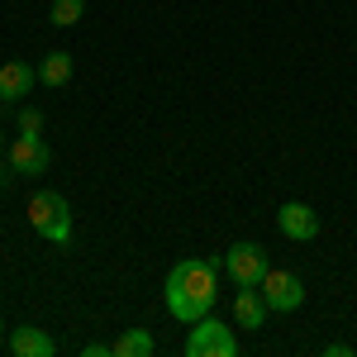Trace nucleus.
I'll list each match as a JSON object with an SVG mask.
<instances>
[{
  "label": "nucleus",
  "instance_id": "obj_11",
  "mask_svg": "<svg viewBox=\"0 0 357 357\" xmlns=\"http://www.w3.org/2000/svg\"><path fill=\"white\" fill-rule=\"evenodd\" d=\"M153 333L148 329H124L119 338H114V357H153Z\"/></svg>",
  "mask_w": 357,
  "mask_h": 357
},
{
  "label": "nucleus",
  "instance_id": "obj_4",
  "mask_svg": "<svg viewBox=\"0 0 357 357\" xmlns=\"http://www.w3.org/2000/svg\"><path fill=\"white\" fill-rule=\"evenodd\" d=\"M5 162H10V172H20V176H43L53 167V148L43 143V134H20L5 148Z\"/></svg>",
  "mask_w": 357,
  "mask_h": 357
},
{
  "label": "nucleus",
  "instance_id": "obj_1",
  "mask_svg": "<svg viewBox=\"0 0 357 357\" xmlns=\"http://www.w3.org/2000/svg\"><path fill=\"white\" fill-rule=\"evenodd\" d=\"M220 262H210V257H181L172 272H167V310L176 314V319H205L210 310H215V296H220Z\"/></svg>",
  "mask_w": 357,
  "mask_h": 357
},
{
  "label": "nucleus",
  "instance_id": "obj_19",
  "mask_svg": "<svg viewBox=\"0 0 357 357\" xmlns=\"http://www.w3.org/2000/svg\"><path fill=\"white\" fill-rule=\"evenodd\" d=\"M5 148H10V143H5V134H0V162H5Z\"/></svg>",
  "mask_w": 357,
  "mask_h": 357
},
{
  "label": "nucleus",
  "instance_id": "obj_3",
  "mask_svg": "<svg viewBox=\"0 0 357 357\" xmlns=\"http://www.w3.org/2000/svg\"><path fill=\"white\" fill-rule=\"evenodd\" d=\"M186 357H238V333L224 319H195L186 333Z\"/></svg>",
  "mask_w": 357,
  "mask_h": 357
},
{
  "label": "nucleus",
  "instance_id": "obj_14",
  "mask_svg": "<svg viewBox=\"0 0 357 357\" xmlns=\"http://www.w3.org/2000/svg\"><path fill=\"white\" fill-rule=\"evenodd\" d=\"M20 134H43V114L33 110V105L20 110Z\"/></svg>",
  "mask_w": 357,
  "mask_h": 357
},
{
  "label": "nucleus",
  "instance_id": "obj_18",
  "mask_svg": "<svg viewBox=\"0 0 357 357\" xmlns=\"http://www.w3.org/2000/svg\"><path fill=\"white\" fill-rule=\"evenodd\" d=\"M5 338H10V333H5V319H0V348H5Z\"/></svg>",
  "mask_w": 357,
  "mask_h": 357
},
{
  "label": "nucleus",
  "instance_id": "obj_17",
  "mask_svg": "<svg viewBox=\"0 0 357 357\" xmlns=\"http://www.w3.org/2000/svg\"><path fill=\"white\" fill-rule=\"evenodd\" d=\"M5 181H10V162H5V167H0V186H5Z\"/></svg>",
  "mask_w": 357,
  "mask_h": 357
},
{
  "label": "nucleus",
  "instance_id": "obj_12",
  "mask_svg": "<svg viewBox=\"0 0 357 357\" xmlns=\"http://www.w3.org/2000/svg\"><path fill=\"white\" fill-rule=\"evenodd\" d=\"M38 82L43 86H67L72 82V57L67 53H48L38 62Z\"/></svg>",
  "mask_w": 357,
  "mask_h": 357
},
{
  "label": "nucleus",
  "instance_id": "obj_5",
  "mask_svg": "<svg viewBox=\"0 0 357 357\" xmlns=\"http://www.w3.org/2000/svg\"><path fill=\"white\" fill-rule=\"evenodd\" d=\"M262 301L272 305V314H291V310H301L305 305V281L296 272H272L267 267V276H262Z\"/></svg>",
  "mask_w": 357,
  "mask_h": 357
},
{
  "label": "nucleus",
  "instance_id": "obj_9",
  "mask_svg": "<svg viewBox=\"0 0 357 357\" xmlns=\"http://www.w3.org/2000/svg\"><path fill=\"white\" fill-rule=\"evenodd\" d=\"M5 343H10V353H15V357H53V353H57L53 333L33 329V324H20V329L10 333Z\"/></svg>",
  "mask_w": 357,
  "mask_h": 357
},
{
  "label": "nucleus",
  "instance_id": "obj_8",
  "mask_svg": "<svg viewBox=\"0 0 357 357\" xmlns=\"http://www.w3.org/2000/svg\"><path fill=\"white\" fill-rule=\"evenodd\" d=\"M38 82V67H29V62H5L0 67V105H15V100H24L29 91Z\"/></svg>",
  "mask_w": 357,
  "mask_h": 357
},
{
  "label": "nucleus",
  "instance_id": "obj_13",
  "mask_svg": "<svg viewBox=\"0 0 357 357\" xmlns=\"http://www.w3.org/2000/svg\"><path fill=\"white\" fill-rule=\"evenodd\" d=\"M82 10H86V0H53V15H48V20H53L57 29H72L82 20Z\"/></svg>",
  "mask_w": 357,
  "mask_h": 357
},
{
  "label": "nucleus",
  "instance_id": "obj_15",
  "mask_svg": "<svg viewBox=\"0 0 357 357\" xmlns=\"http://www.w3.org/2000/svg\"><path fill=\"white\" fill-rule=\"evenodd\" d=\"M82 357H114V343H86Z\"/></svg>",
  "mask_w": 357,
  "mask_h": 357
},
{
  "label": "nucleus",
  "instance_id": "obj_10",
  "mask_svg": "<svg viewBox=\"0 0 357 357\" xmlns=\"http://www.w3.org/2000/svg\"><path fill=\"white\" fill-rule=\"evenodd\" d=\"M267 314H272V305L262 301V291H257V286H238V301H234V319H238V324L252 333V329H262V324H267Z\"/></svg>",
  "mask_w": 357,
  "mask_h": 357
},
{
  "label": "nucleus",
  "instance_id": "obj_6",
  "mask_svg": "<svg viewBox=\"0 0 357 357\" xmlns=\"http://www.w3.org/2000/svg\"><path fill=\"white\" fill-rule=\"evenodd\" d=\"M267 252H262V243H234L229 252H224V272L234 276L238 286H262V276H267Z\"/></svg>",
  "mask_w": 357,
  "mask_h": 357
},
{
  "label": "nucleus",
  "instance_id": "obj_7",
  "mask_svg": "<svg viewBox=\"0 0 357 357\" xmlns=\"http://www.w3.org/2000/svg\"><path fill=\"white\" fill-rule=\"evenodd\" d=\"M276 224H281V234L296 238V243L319 238V215H314V205H301V200H286V205L276 210Z\"/></svg>",
  "mask_w": 357,
  "mask_h": 357
},
{
  "label": "nucleus",
  "instance_id": "obj_16",
  "mask_svg": "<svg viewBox=\"0 0 357 357\" xmlns=\"http://www.w3.org/2000/svg\"><path fill=\"white\" fill-rule=\"evenodd\" d=\"M319 357H353V348H348V343H324Z\"/></svg>",
  "mask_w": 357,
  "mask_h": 357
},
{
  "label": "nucleus",
  "instance_id": "obj_2",
  "mask_svg": "<svg viewBox=\"0 0 357 357\" xmlns=\"http://www.w3.org/2000/svg\"><path fill=\"white\" fill-rule=\"evenodd\" d=\"M29 224H33V234L38 238H48V243H67L72 238V205L62 200L57 191H38L29 200Z\"/></svg>",
  "mask_w": 357,
  "mask_h": 357
}]
</instances>
